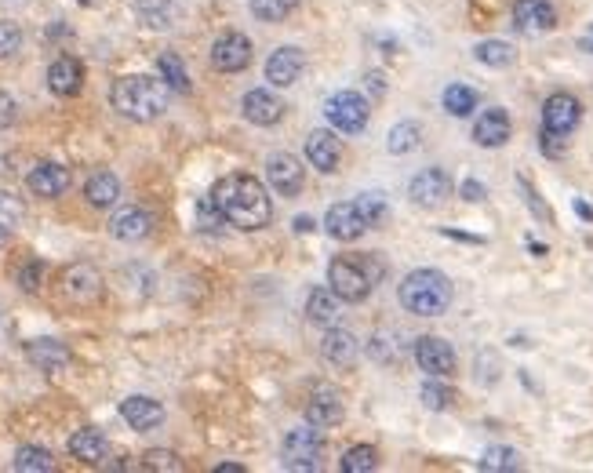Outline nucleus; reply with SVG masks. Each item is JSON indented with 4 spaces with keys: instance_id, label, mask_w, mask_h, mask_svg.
Masks as SVG:
<instances>
[{
    "instance_id": "obj_1",
    "label": "nucleus",
    "mask_w": 593,
    "mask_h": 473,
    "mask_svg": "<svg viewBox=\"0 0 593 473\" xmlns=\"http://www.w3.org/2000/svg\"><path fill=\"white\" fill-rule=\"evenodd\" d=\"M212 197L219 204V212L226 215V222L237 226V230H262V226H270L273 219L270 190L255 175L244 172L226 175V179L215 182Z\"/></svg>"
},
{
    "instance_id": "obj_2",
    "label": "nucleus",
    "mask_w": 593,
    "mask_h": 473,
    "mask_svg": "<svg viewBox=\"0 0 593 473\" xmlns=\"http://www.w3.org/2000/svg\"><path fill=\"white\" fill-rule=\"evenodd\" d=\"M168 84L157 81V77H146V73H131V77H121L113 81L110 88V102L113 110L128 117L135 124H150L157 121L164 110H168Z\"/></svg>"
},
{
    "instance_id": "obj_3",
    "label": "nucleus",
    "mask_w": 593,
    "mask_h": 473,
    "mask_svg": "<svg viewBox=\"0 0 593 473\" xmlns=\"http://www.w3.org/2000/svg\"><path fill=\"white\" fill-rule=\"evenodd\" d=\"M452 281L441 270H412L401 281V306L415 317H441L452 306Z\"/></svg>"
},
{
    "instance_id": "obj_4",
    "label": "nucleus",
    "mask_w": 593,
    "mask_h": 473,
    "mask_svg": "<svg viewBox=\"0 0 593 473\" xmlns=\"http://www.w3.org/2000/svg\"><path fill=\"white\" fill-rule=\"evenodd\" d=\"M328 288H332L342 302H364L375 288V273L368 270L361 259L339 255V259L328 262Z\"/></svg>"
},
{
    "instance_id": "obj_5",
    "label": "nucleus",
    "mask_w": 593,
    "mask_h": 473,
    "mask_svg": "<svg viewBox=\"0 0 593 473\" xmlns=\"http://www.w3.org/2000/svg\"><path fill=\"white\" fill-rule=\"evenodd\" d=\"M324 117L342 135H361L372 121V106L361 91H335L332 99L324 102Z\"/></svg>"
},
{
    "instance_id": "obj_6",
    "label": "nucleus",
    "mask_w": 593,
    "mask_h": 473,
    "mask_svg": "<svg viewBox=\"0 0 593 473\" xmlns=\"http://www.w3.org/2000/svg\"><path fill=\"white\" fill-rule=\"evenodd\" d=\"M321 455H324V441L317 426H299V430L284 433L281 444V463L288 470H321Z\"/></svg>"
},
{
    "instance_id": "obj_7",
    "label": "nucleus",
    "mask_w": 593,
    "mask_h": 473,
    "mask_svg": "<svg viewBox=\"0 0 593 473\" xmlns=\"http://www.w3.org/2000/svg\"><path fill=\"white\" fill-rule=\"evenodd\" d=\"M583 121V106L575 99L572 91H553L550 99L543 102V131L546 135H557V139H568Z\"/></svg>"
},
{
    "instance_id": "obj_8",
    "label": "nucleus",
    "mask_w": 593,
    "mask_h": 473,
    "mask_svg": "<svg viewBox=\"0 0 593 473\" xmlns=\"http://www.w3.org/2000/svg\"><path fill=\"white\" fill-rule=\"evenodd\" d=\"M455 182L452 175L444 172V168H426V172H419L412 182H408V197H412L415 208H441L448 197H452Z\"/></svg>"
},
{
    "instance_id": "obj_9",
    "label": "nucleus",
    "mask_w": 593,
    "mask_h": 473,
    "mask_svg": "<svg viewBox=\"0 0 593 473\" xmlns=\"http://www.w3.org/2000/svg\"><path fill=\"white\" fill-rule=\"evenodd\" d=\"M102 273L91 266V262H73V266H66V273H62V295L70 302H77V306H91V302L102 299Z\"/></svg>"
},
{
    "instance_id": "obj_10",
    "label": "nucleus",
    "mask_w": 593,
    "mask_h": 473,
    "mask_svg": "<svg viewBox=\"0 0 593 473\" xmlns=\"http://www.w3.org/2000/svg\"><path fill=\"white\" fill-rule=\"evenodd\" d=\"M266 182H270L273 193L281 197H299L302 186H306V168L299 164V157L292 153H270L266 157Z\"/></svg>"
},
{
    "instance_id": "obj_11",
    "label": "nucleus",
    "mask_w": 593,
    "mask_h": 473,
    "mask_svg": "<svg viewBox=\"0 0 593 473\" xmlns=\"http://www.w3.org/2000/svg\"><path fill=\"white\" fill-rule=\"evenodd\" d=\"M412 353H415V364H419L426 375H433V379H448V375H455V350H452V343H444L441 335H423V339H415Z\"/></svg>"
},
{
    "instance_id": "obj_12",
    "label": "nucleus",
    "mask_w": 593,
    "mask_h": 473,
    "mask_svg": "<svg viewBox=\"0 0 593 473\" xmlns=\"http://www.w3.org/2000/svg\"><path fill=\"white\" fill-rule=\"evenodd\" d=\"M252 41L244 37V33H237V30H230V33H222V37H215V44H212V66L219 73H241V70H248L252 66Z\"/></svg>"
},
{
    "instance_id": "obj_13",
    "label": "nucleus",
    "mask_w": 593,
    "mask_h": 473,
    "mask_svg": "<svg viewBox=\"0 0 593 473\" xmlns=\"http://www.w3.org/2000/svg\"><path fill=\"white\" fill-rule=\"evenodd\" d=\"M513 30L524 37H543L557 26V11L550 0H513Z\"/></svg>"
},
{
    "instance_id": "obj_14",
    "label": "nucleus",
    "mask_w": 593,
    "mask_h": 473,
    "mask_svg": "<svg viewBox=\"0 0 593 473\" xmlns=\"http://www.w3.org/2000/svg\"><path fill=\"white\" fill-rule=\"evenodd\" d=\"M346 408H342V397L335 386L317 383L306 397V423L317 426V430H328V426H339Z\"/></svg>"
},
{
    "instance_id": "obj_15",
    "label": "nucleus",
    "mask_w": 593,
    "mask_h": 473,
    "mask_svg": "<svg viewBox=\"0 0 593 473\" xmlns=\"http://www.w3.org/2000/svg\"><path fill=\"white\" fill-rule=\"evenodd\" d=\"M306 161H310V168H317L321 175L339 172V164H342L339 135H335V131H328V128L310 131V139H306Z\"/></svg>"
},
{
    "instance_id": "obj_16",
    "label": "nucleus",
    "mask_w": 593,
    "mask_h": 473,
    "mask_svg": "<svg viewBox=\"0 0 593 473\" xmlns=\"http://www.w3.org/2000/svg\"><path fill=\"white\" fill-rule=\"evenodd\" d=\"M70 168H62V164L55 161H41L33 164V172L26 175V186H30L33 197H44V201H55V197H62V193L70 190Z\"/></svg>"
},
{
    "instance_id": "obj_17",
    "label": "nucleus",
    "mask_w": 593,
    "mask_h": 473,
    "mask_svg": "<svg viewBox=\"0 0 593 473\" xmlns=\"http://www.w3.org/2000/svg\"><path fill=\"white\" fill-rule=\"evenodd\" d=\"M302 70H306V55H302V48H295V44H284V48H277L270 59H266V81H270L273 88H292L302 77Z\"/></svg>"
},
{
    "instance_id": "obj_18",
    "label": "nucleus",
    "mask_w": 593,
    "mask_h": 473,
    "mask_svg": "<svg viewBox=\"0 0 593 473\" xmlns=\"http://www.w3.org/2000/svg\"><path fill=\"white\" fill-rule=\"evenodd\" d=\"M510 135H513V121L503 106L484 110L481 117H477V124H473V142L484 146V150H499V146H506Z\"/></svg>"
},
{
    "instance_id": "obj_19",
    "label": "nucleus",
    "mask_w": 593,
    "mask_h": 473,
    "mask_svg": "<svg viewBox=\"0 0 593 473\" xmlns=\"http://www.w3.org/2000/svg\"><path fill=\"white\" fill-rule=\"evenodd\" d=\"M321 357L332 368H353L357 357H361V343H357V335H350L346 328H324V339H321Z\"/></svg>"
},
{
    "instance_id": "obj_20",
    "label": "nucleus",
    "mask_w": 593,
    "mask_h": 473,
    "mask_svg": "<svg viewBox=\"0 0 593 473\" xmlns=\"http://www.w3.org/2000/svg\"><path fill=\"white\" fill-rule=\"evenodd\" d=\"M121 419L135 433H150L164 423V404L153 401V397H146V393H135V397L121 401Z\"/></svg>"
},
{
    "instance_id": "obj_21",
    "label": "nucleus",
    "mask_w": 593,
    "mask_h": 473,
    "mask_svg": "<svg viewBox=\"0 0 593 473\" xmlns=\"http://www.w3.org/2000/svg\"><path fill=\"white\" fill-rule=\"evenodd\" d=\"M324 230L332 233L335 241H357V237L368 230V222H364L357 201H346V204H332V208H328V215H324Z\"/></svg>"
},
{
    "instance_id": "obj_22",
    "label": "nucleus",
    "mask_w": 593,
    "mask_h": 473,
    "mask_svg": "<svg viewBox=\"0 0 593 473\" xmlns=\"http://www.w3.org/2000/svg\"><path fill=\"white\" fill-rule=\"evenodd\" d=\"M26 361L48 375H59L62 368H70V346L59 339H33L26 343Z\"/></svg>"
},
{
    "instance_id": "obj_23",
    "label": "nucleus",
    "mask_w": 593,
    "mask_h": 473,
    "mask_svg": "<svg viewBox=\"0 0 593 473\" xmlns=\"http://www.w3.org/2000/svg\"><path fill=\"white\" fill-rule=\"evenodd\" d=\"M48 88L59 95V99H73L77 91L84 88V66L73 55H59V59L48 66Z\"/></svg>"
},
{
    "instance_id": "obj_24",
    "label": "nucleus",
    "mask_w": 593,
    "mask_h": 473,
    "mask_svg": "<svg viewBox=\"0 0 593 473\" xmlns=\"http://www.w3.org/2000/svg\"><path fill=\"white\" fill-rule=\"evenodd\" d=\"M241 110H244V117H248L252 124H259V128H270V124H277L284 117V102L277 99L273 91L252 88L248 95H244Z\"/></svg>"
},
{
    "instance_id": "obj_25",
    "label": "nucleus",
    "mask_w": 593,
    "mask_h": 473,
    "mask_svg": "<svg viewBox=\"0 0 593 473\" xmlns=\"http://www.w3.org/2000/svg\"><path fill=\"white\" fill-rule=\"evenodd\" d=\"M70 455L88 466H102L106 455H110V441H106V433L95 430V426H81V430L70 437Z\"/></svg>"
},
{
    "instance_id": "obj_26",
    "label": "nucleus",
    "mask_w": 593,
    "mask_h": 473,
    "mask_svg": "<svg viewBox=\"0 0 593 473\" xmlns=\"http://www.w3.org/2000/svg\"><path fill=\"white\" fill-rule=\"evenodd\" d=\"M110 233L124 244L146 241V237L153 233V215L146 212V208H124V212L113 215Z\"/></svg>"
},
{
    "instance_id": "obj_27",
    "label": "nucleus",
    "mask_w": 593,
    "mask_h": 473,
    "mask_svg": "<svg viewBox=\"0 0 593 473\" xmlns=\"http://www.w3.org/2000/svg\"><path fill=\"white\" fill-rule=\"evenodd\" d=\"M306 317L321 328H335L342 321V299L332 288H313L310 299H306Z\"/></svg>"
},
{
    "instance_id": "obj_28",
    "label": "nucleus",
    "mask_w": 593,
    "mask_h": 473,
    "mask_svg": "<svg viewBox=\"0 0 593 473\" xmlns=\"http://www.w3.org/2000/svg\"><path fill=\"white\" fill-rule=\"evenodd\" d=\"M84 197H88L91 208L106 212V208L121 201V179L113 172H91L88 182H84Z\"/></svg>"
},
{
    "instance_id": "obj_29",
    "label": "nucleus",
    "mask_w": 593,
    "mask_h": 473,
    "mask_svg": "<svg viewBox=\"0 0 593 473\" xmlns=\"http://www.w3.org/2000/svg\"><path fill=\"white\" fill-rule=\"evenodd\" d=\"M135 15L146 30H171L179 19V4L175 0H135Z\"/></svg>"
},
{
    "instance_id": "obj_30",
    "label": "nucleus",
    "mask_w": 593,
    "mask_h": 473,
    "mask_svg": "<svg viewBox=\"0 0 593 473\" xmlns=\"http://www.w3.org/2000/svg\"><path fill=\"white\" fill-rule=\"evenodd\" d=\"M441 102H444V113H448V117H459V121H463V117H470V113L477 110L481 95H477L470 84H448Z\"/></svg>"
},
{
    "instance_id": "obj_31",
    "label": "nucleus",
    "mask_w": 593,
    "mask_h": 473,
    "mask_svg": "<svg viewBox=\"0 0 593 473\" xmlns=\"http://www.w3.org/2000/svg\"><path fill=\"white\" fill-rule=\"evenodd\" d=\"M423 146V128L415 121H401L390 128V139H386V150L393 153V157H404V153H415Z\"/></svg>"
},
{
    "instance_id": "obj_32",
    "label": "nucleus",
    "mask_w": 593,
    "mask_h": 473,
    "mask_svg": "<svg viewBox=\"0 0 593 473\" xmlns=\"http://www.w3.org/2000/svg\"><path fill=\"white\" fill-rule=\"evenodd\" d=\"M473 59L481 62V66H488V70H506V66H513L517 51H513L510 41H481L473 48Z\"/></svg>"
},
{
    "instance_id": "obj_33",
    "label": "nucleus",
    "mask_w": 593,
    "mask_h": 473,
    "mask_svg": "<svg viewBox=\"0 0 593 473\" xmlns=\"http://www.w3.org/2000/svg\"><path fill=\"white\" fill-rule=\"evenodd\" d=\"M157 73H161V81L168 84L171 91H179V95H186V91L193 88L190 73H186V66H182V59L175 55V51H164V55H157Z\"/></svg>"
},
{
    "instance_id": "obj_34",
    "label": "nucleus",
    "mask_w": 593,
    "mask_h": 473,
    "mask_svg": "<svg viewBox=\"0 0 593 473\" xmlns=\"http://www.w3.org/2000/svg\"><path fill=\"white\" fill-rule=\"evenodd\" d=\"M15 470L19 473H51L55 470V459H51L48 448H41V444H22L19 452H15Z\"/></svg>"
},
{
    "instance_id": "obj_35",
    "label": "nucleus",
    "mask_w": 593,
    "mask_h": 473,
    "mask_svg": "<svg viewBox=\"0 0 593 473\" xmlns=\"http://www.w3.org/2000/svg\"><path fill=\"white\" fill-rule=\"evenodd\" d=\"M477 466L488 473H513V470H521V455L513 452V448H506V444H492V448H484Z\"/></svg>"
},
{
    "instance_id": "obj_36",
    "label": "nucleus",
    "mask_w": 593,
    "mask_h": 473,
    "mask_svg": "<svg viewBox=\"0 0 593 473\" xmlns=\"http://www.w3.org/2000/svg\"><path fill=\"white\" fill-rule=\"evenodd\" d=\"M342 473H372L379 466V452L372 444H353L350 452L342 455Z\"/></svg>"
},
{
    "instance_id": "obj_37",
    "label": "nucleus",
    "mask_w": 593,
    "mask_h": 473,
    "mask_svg": "<svg viewBox=\"0 0 593 473\" xmlns=\"http://www.w3.org/2000/svg\"><path fill=\"white\" fill-rule=\"evenodd\" d=\"M302 0H252V15L259 22H284Z\"/></svg>"
},
{
    "instance_id": "obj_38",
    "label": "nucleus",
    "mask_w": 593,
    "mask_h": 473,
    "mask_svg": "<svg viewBox=\"0 0 593 473\" xmlns=\"http://www.w3.org/2000/svg\"><path fill=\"white\" fill-rule=\"evenodd\" d=\"M419 397H423V404L426 408H430V412H448V408H452L455 404V390L452 386H444V383H423V393H419Z\"/></svg>"
},
{
    "instance_id": "obj_39",
    "label": "nucleus",
    "mask_w": 593,
    "mask_h": 473,
    "mask_svg": "<svg viewBox=\"0 0 593 473\" xmlns=\"http://www.w3.org/2000/svg\"><path fill=\"white\" fill-rule=\"evenodd\" d=\"M357 208H361L364 222H368V230H375V226L386 219V197H382L379 190L361 193V197H357Z\"/></svg>"
},
{
    "instance_id": "obj_40",
    "label": "nucleus",
    "mask_w": 593,
    "mask_h": 473,
    "mask_svg": "<svg viewBox=\"0 0 593 473\" xmlns=\"http://www.w3.org/2000/svg\"><path fill=\"white\" fill-rule=\"evenodd\" d=\"M142 470H164V473H182V459L168 448H150L142 455Z\"/></svg>"
},
{
    "instance_id": "obj_41",
    "label": "nucleus",
    "mask_w": 593,
    "mask_h": 473,
    "mask_svg": "<svg viewBox=\"0 0 593 473\" xmlns=\"http://www.w3.org/2000/svg\"><path fill=\"white\" fill-rule=\"evenodd\" d=\"M197 226H201L204 233H219L222 226H226V215L219 212L215 197H204V201L197 204Z\"/></svg>"
},
{
    "instance_id": "obj_42",
    "label": "nucleus",
    "mask_w": 593,
    "mask_h": 473,
    "mask_svg": "<svg viewBox=\"0 0 593 473\" xmlns=\"http://www.w3.org/2000/svg\"><path fill=\"white\" fill-rule=\"evenodd\" d=\"M22 219H26V204H22L15 193L0 190V222H4V226H19Z\"/></svg>"
},
{
    "instance_id": "obj_43",
    "label": "nucleus",
    "mask_w": 593,
    "mask_h": 473,
    "mask_svg": "<svg viewBox=\"0 0 593 473\" xmlns=\"http://www.w3.org/2000/svg\"><path fill=\"white\" fill-rule=\"evenodd\" d=\"M19 48H22V30L15 22L0 19V59H11Z\"/></svg>"
},
{
    "instance_id": "obj_44",
    "label": "nucleus",
    "mask_w": 593,
    "mask_h": 473,
    "mask_svg": "<svg viewBox=\"0 0 593 473\" xmlns=\"http://www.w3.org/2000/svg\"><path fill=\"white\" fill-rule=\"evenodd\" d=\"M15 281H19V288L22 292H37V288H41V281H44V262L41 259H30L26 262V266H22L19 270V277H15Z\"/></svg>"
},
{
    "instance_id": "obj_45",
    "label": "nucleus",
    "mask_w": 593,
    "mask_h": 473,
    "mask_svg": "<svg viewBox=\"0 0 593 473\" xmlns=\"http://www.w3.org/2000/svg\"><path fill=\"white\" fill-rule=\"evenodd\" d=\"M368 353H372L375 361L390 364L393 357H401V346H397V343H393V339H390V335L382 332V335H375L372 343H368Z\"/></svg>"
},
{
    "instance_id": "obj_46",
    "label": "nucleus",
    "mask_w": 593,
    "mask_h": 473,
    "mask_svg": "<svg viewBox=\"0 0 593 473\" xmlns=\"http://www.w3.org/2000/svg\"><path fill=\"white\" fill-rule=\"evenodd\" d=\"M15 124V99L8 91H0V131H8Z\"/></svg>"
},
{
    "instance_id": "obj_47",
    "label": "nucleus",
    "mask_w": 593,
    "mask_h": 473,
    "mask_svg": "<svg viewBox=\"0 0 593 473\" xmlns=\"http://www.w3.org/2000/svg\"><path fill=\"white\" fill-rule=\"evenodd\" d=\"M521 190H524V197H528V204H532V212L539 215V219H546V222H550V208H546V204L539 201V197H535L532 182H524V179H521Z\"/></svg>"
},
{
    "instance_id": "obj_48",
    "label": "nucleus",
    "mask_w": 593,
    "mask_h": 473,
    "mask_svg": "<svg viewBox=\"0 0 593 473\" xmlns=\"http://www.w3.org/2000/svg\"><path fill=\"white\" fill-rule=\"evenodd\" d=\"M459 193H463L466 201H473V204L484 201V197H488V190H484V186H481V182H477V179H466L463 186H459Z\"/></svg>"
},
{
    "instance_id": "obj_49",
    "label": "nucleus",
    "mask_w": 593,
    "mask_h": 473,
    "mask_svg": "<svg viewBox=\"0 0 593 473\" xmlns=\"http://www.w3.org/2000/svg\"><path fill=\"white\" fill-rule=\"evenodd\" d=\"M313 226H317V222H313L310 215H299V219H295V233H313Z\"/></svg>"
},
{
    "instance_id": "obj_50",
    "label": "nucleus",
    "mask_w": 593,
    "mask_h": 473,
    "mask_svg": "<svg viewBox=\"0 0 593 473\" xmlns=\"http://www.w3.org/2000/svg\"><path fill=\"white\" fill-rule=\"evenodd\" d=\"M579 51H586V55H593V26L579 37Z\"/></svg>"
},
{
    "instance_id": "obj_51",
    "label": "nucleus",
    "mask_w": 593,
    "mask_h": 473,
    "mask_svg": "<svg viewBox=\"0 0 593 473\" xmlns=\"http://www.w3.org/2000/svg\"><path fill=\"white\" fill-rule=\"evenodd\" d=\"M26 4H30V0H0V8L4 11H22Z\"/></svg>"
},
{
    "instance_id": "obj_52",
    "label": "nucleus",
    "mask_w": 593,
    "mask_h": 473,
    "mask_svg": "<svg viewBox=\"0 0 593 473\" xmlns=\"http://www.w3.org/2000/svg\"><path fill=\"white\" fill-rule=\"evenodd\" d=\"M215 473H244V466L241 463H219L215 466Z\"/></svg>"
},
{
    "instance_id": "obj_53",
    "label": "nucleus",
    "mask_w": 593,
    "mask_h": 473,
    "mask_svg": "<svg viewBox=\"0 0 593 473\" xmlns=\"http://www.w3.org/2000/svg\"><path fill=\"white\" fill-rule=\"evenodd\" d=\"M575 212L583 215V219H593V208H590V204H583V201H575Z\"/></svg>"
},
{
    "instance_id": "obj_54",
    "label": "nucleus",
    "mask_w": 593,
    "mask_h": 473,
    "mask_svg": "<svg viewBox=\"0 0 593 473\" xmlns=\"http://www.w3.org/2000/svg\"><path fill=\"white\" fill-rule=\"evenodd\" d=\"M8 241H11V226L0 222V248H8Z\"/></svg>"
},
{
    "instance_id": "obj_55",
    "label": "nucleus",
    "mask_w": 593,
    "mask_h": 473,
    "mask_svg": "<svg viewBox=\"0 0 593 473\" xmlns=\"http://www.w3.org/2000/svg\"><path fill=\"white\" fill-rule=\"evenodd\" d=\"M81 4H95V0H81Z\"/></svg>"
},
{
    "instance_id": "obj_56",
    "label": "nucleus",
    "mask_w": 593,
    "mask_h": 473,
    "mask_svg": "<svg viewBox=\"0 0 593 473\" xmlns=\"http://www.w3.org/2000/svg\"><path fill=\"white\" fill-rule=\"evenodd\" d=\"M0 321H4V313H0Z\"/></svg>"
}]
</instances>
